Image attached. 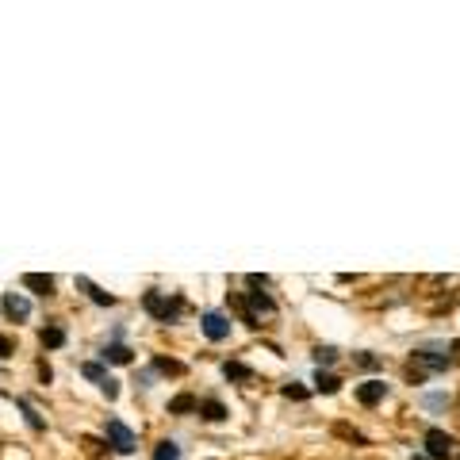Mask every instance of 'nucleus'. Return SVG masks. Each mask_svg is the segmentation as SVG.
<instances>
[{
	"instance_id": "obj_1",
	"label": "nucleus",
	"mask_w": 460,
	"mask_h": 460,
	"mask_svg": "<svg viewBox=\"0 0 460 460\" xmlns=\"http://www.w3.org/2000/svg\"><path fill=\"white\" fill-rule=\"evenodd\" d=\"M142 307L150 311L154 318H161V323H172V318H177V311H180V299H161L158 292H146Z\"/></svg>"
},
{
	"instance_id": "obj_2",
	"label": "nucleus",
	"mask_w": 460,
	"mask_h": 460,
	"mask_svg": "<svg viewBox=\"0 0 460 460\" xmlns=\"http://www.w3.org/2000/svg\"><path fill=\"white\" fill-rule=\"evenodd\" d=\"M453 445H456V441L449 438L445 430H430V433H426V449H430L433 460H449V456H453Z\"/></svg>"
},
{
	"instance_id": "obj_3",
	"label": "nucleus",
	"mask_w": 460,
	"mask_h": 460,
	"mask_svg": "<svg viewBox=\"0 0 460 460\" xmlns=\"http://www.w3.org/2000/svg\"><path fill=\"white\" fill-rule=\"evenodd\" d=\"M108 441H111L115 453H135V445H138L135 433H130L123 422H108Z\"/></svg>"
},
{
	"instance_id": "obj_4",
	"label": "nucleus",
	"mask_w": 460,
	"mask_h": 460,
	"mask_svg": "<svg viewBox=\"0 0 460 460\" xmlns=\"http://www.w3.org/2000/svg\"><path fill=\"white\" fill-rule=\"evenodd\" d=\"M203 334H208L211 341H223L226 334H230V323L219 315V311H211V315H203Z\"/></svg>"
},
{
	"instance_id": "obj_5",
	"label": "nucleus",
	"mask_w": 460,
	"mask_h": 460,
	"mask_svg": "<svg viewBox=\"0 0 460 460\" xmlns=\"http://www.w3.org/2000/svg\"><path fill=\"white\" fill-rule=\"evenodd\" d=\"M23 288H31L35 295H54V276L50 273H23Z\"/></svg>"
},
{
	"instance_id": "obj_6",
	"label": "nucleus",
	"mask_w": 460,
	"mask_h": 460,
	"mask_svg": "<svg viewBox=\"0 0 460 460\" xmlns=\"http://www.w3.org/2000/svg\"><path fill=\"white\" fill-rule=\"evenodd\" d=\"M384 395H388V388H384L380 380H368V384H360V388H357V399L365 402V407H376Z\"/></svg>"
},
{
	"instance_id": "obj_7",
	"label": "nucleus",
	"mask_w": 460,
	"mask_h": 460,
	"mask_svg": "<svg viewBox=\"0 0 460 460\" xmlns=\"http://www.w3.org/2000/svg\"><path fill=\"white\" fill-rule=\"evenodd\" d=\"M77 284L85 288V292H88V299H93V303H100V307H111V303H115V295H108L104 288H96L93 280H88V276H77Z\"/></svg>"
},
{
	"instance_id": "obj_8",
	"label": "nucleus",
	"mask_w": 460,
	"mask_h": 460,
	"mask_svg": "<svg viewBox=\"0 0 460 460\" xmlns=\"http://www.w3.org/2000/svg\"><path fill=\"white\" fill-rule=\"evenodd\" d=\"M196 410H200V418H208V422H223V418H226V407L219 399H203Z\"/></svg>"
},
{
	"instance_id": "obj_9",
	"label": "nucleus",
	"mask_w": 460,
	"mask_h": 460,
	"mask_svg": "<svg viewBox=\"0 0 460 460\" xmlns=\"http://www.w3.org/2000/svg\"><path fill=\"white\" fill-rule=\"evenodd\" d=\"M4 311H8L12 318H27V315H31V303L23 299V295H4Z\"/></svg>"
},
{
	"instance_id": "obj_10",
	"label": "nucleus",
	"mask_w": 460,
	"mask_h": 460,
	"mask_svg": "<svg viewBox=\"0 0 460 460\" xmlns=\"http://www.w3.org/2000/svg\"><path fill=\"white\" fill-rule=\"evenodd\" d=\"M315 388L323 391V395H334V391H341V380H338V376H330V372H323V368H318V376H315Z\"/></svg>"
},
{
	"instance_id": "obj_11",
	"label": "nucleus",
	"mask_w": 460,
	"mask_h": 460,
	"mask_svg": "<svg viewBox=\"0 0 460 460\" xmlns=\"http://www.w3.org/2000/svg\"><path fill=\"white\" fill-rule=\"evenodd\" d=\"M196 407H200V399L196 395H177L169 402V414H188V410H196Z\"/></svg>"
},
{
	"instance_id": "obj_12",
	"label": "nucleus",
	"mask_w": 460,
	"mask_h": 460,
	"mask_svg": "<svg viewBox=\"0 0 460 460\" xmlns=\"http://www.w3.org/2000/svg\"><path fill=\"white\" fill-rule=\"evenodd\" d=\"M334 433H338V438H345V441H353V445H368V438L360 430H353V426H345V422H338L334 426Z\"/></svg>"
},
{
	"instance_id": "obj_13",
	"label": "nucleus",
	"mask_w": 460,
	"mask_h": 460,
	"mask_svg": "<svg viewBox=\"0 0 460 460\" xmlns=\"http://www.w3.org/2000/svg\"><path fill=\"white\" fill-rule=\"evenodd\" d=\"M104 357H108L111 365H130V349H127V345H108Z\"/></svg>"
},
{
	"instance_id": "obj_14",
	"label": "nucleus",
	"mask_w": 460,
	"mask_h": 460,
	"mask_svg": "<svg viewBox=\"0 0 460 460\" xmlns=\"http://www.w3.org/2000/svg\"><path fill=\"white\" fill-rule=\"evenodd\" d=\"M62 341H65V330H62V326H46V330H43V345H46V349H58Z\"/></svg>"
},
{
	"instance_id": "obj_15",
	"label": "nucleus",
	"mask_w": 460,
	"mask_h": 460,
	"mask_svg": "<svg viewBox=\"0 0 460 460\" xmlns=\"http://www.w3.org/2000/svg\"><path fill=\"white\" fill-rule=\"evenodd\" d=\"M154 460H180V445H172V441H161V445L154 449Z\"/></svg>"
},
{
	"instance_id": "obj_16",
	"label": "nucleus",
	"mask_w": 460,
	"mask_h": 460,
	"mask_svg": "<svg viewBox=\"0 0 460 460\" xmlns=\"http://www.w3.org/2000/svg\"><path fill=\"white\" fill-rule=\"evenodd\" d=\"M315 360H318V365H334V360H338V349H334V345H318Z\"/></svg>"
},
{
	"instance_id": "obj_17",
	"label": "nucleus",
	"mask_w": 460,
	"mask_h": 460,
	"mask_svg": "<svg viewBox=\"0 0 460 460\" xmlns=\"http://www.w3.org/2000/svg\"><path fill=\"white\" fill-rule=\"evenodd\" d=\"M20 410H23V414H27V422H31V430H43V418H39V414H35V407H31V402H27V399H20Z\"/></svg>"
},
{
	"instance_id": "obj_18",
	"label": "nucleus",
	"mask_w": 460,
	"mask_h": 460,
	"mask_svg": "<svg viewBox=\"0 0 460 460\" xmlns=\"http://www.w3.org/2000/svg\"><path fill=\"white\" fill-rule=\"evenodd\" d=\"M223 372H226V380H250V376H253L245 365H226Z\"/></svg>"
},
{
	"instance_id": "obj_19",
	"label": "nucleus",
	"mask_w": 460,
	"mask_h": 460,
	"mask_svg": "<svg viewBox=\"0 0 460 460\" xmlns=\"http://www.w3.org/2000/svg\"><path fill=\"white\" fill-rule=\"evenodd\" d=\"M158 368H161V372H169V376H180V372H184V365H180V360H165V357H158Z\"/></svg>"
},
{
	"instance_id": "obj_20",
	"label": "nucleus",
	"mask_w": 460,
	"mask_h": 460,
	"mask_svg": "<svg viewBox=\"0 0 460 460\" xmlns=\"http://www.w3.org/2000/svg\"><path fill=\"white\" fill-rule=\"evenodd\" d=\"M81 372H85L88 380H100V384L108 380V376H104V368H100V365H93V360H88V365H81Z\"/></svg>"
},
{
	"instance_id": "obj_21",
	"label": "nucleus",
	"mask_w": 460,
	"mask_h": 460,
	"mask_svg": "<svg viewBox=\"0 0 460 460\" xmlns=\"http://www.w3.org/2000/svg\"><path fill=\"white\" fill-rule=\"evenodd\" d=\"M284 395L299 402V399H307V388H299V384H284Z\"/></svg>"
},
{
	"instance_id": "obj_22",
	"label": "nucleus",
	"mask_w": 460,
	"mask_h": 460,
	"mask_svg": "<svg viewBox=\"0 0 460 460\" xmlns=\"http://www.w3.org/2000/svg\"><path fill=\"white\" fill-rule=\"evenodd\" d=\"M100 391H104L108 399H115V395H119V384H115V380H104V384H100Z\"/></svg>"
},
{
	"instance_id": "obj_23",
	"label": "nucleus",
	"mask_w": 460,
	"mask_h": 460,
	"mask_svg": "<svg viewBox=\"0 0 460 460\" xmlns=\"http://www.w3.org/2000/svg\"><path fill=\"white\" fill-rule=\"evenodd\" d=\"M12 353H15L12 338H4V334H0V357H12Z\"/></svg>"
},
{
	"instance_id": "obj_24",
	"label": "nucleus",
	"mask_w": 460,
	"mask_h": 460,
	"mask_svg": "<svg viewBox=\"0 0 460 460\" xmlns=\"http://www.w3.org/2000/svg\"><path fill=\"white\" fill-rule=\"evenodd\" d=\"M353 360H357L360 368H376V365H380V360H376V357H368V353H360V357H353Z\"/></svg>"
},
{
	"instance_id": "obj_25",
	"label": "nucleus",
	"mask_w": 460,
	"mask_h": 460,
	"mask_svg": "<svg viewBox=\"0 0 460 460\" xmlns=\"http://www.w3.org/2000/svg\"><path fill=\"white\" fill-rule=\"evenodd\" d=\"M39 380H43V384H50V380H54V372H50V365H46V360L39 365Z\"/></svg>"
},
{
	"instance_id": "obj_26",
	"label": "nucleus",
	"mask_w": 460,
	"mask_h": 460,
	"mask_svg": "<svg viewBox=\"0 0 460 460\" xmlns=\"http://www.w3.org/2000/svg\"><path fill=\"white\" fill-rule=\"evenodd\" d=\"M85 445H88V453H104V445L96 438H85Z\"/></svg>"
},
{
	"instance_id": "obj_27",
	"label": "nucleus",
	"mask_w": 460,
	"mask_h": 460,
	"mask_svg": "<svg viewBox=\"0 0 460 460\" xmlns=\"http://www.w3.org/2000/svg\"><path fill=\"white\" fill-rule=\"evenodd\" d=\"M456 407H460V391H456Z\"/></svg>"
},
{
	"instance_id": "obj_28",
	"label": "nucleus",
	"mask_w": 460,
	"mask_h": 460,
	"mask_svg": "<svg viewBox=\"0 0 460 460\" xmlns=\"http://www.w3.org/2000/svg\"><path fill=\"white\" fill-rule=\"evenodd\" d=\"M456 460H460V456H456Z\"/></svg>"
}]
</instances>
